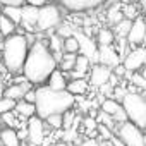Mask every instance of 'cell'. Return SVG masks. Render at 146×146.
I'll return each instance as SVG.
<instances>
[{
  "instance_id": "obj_15",
  "label": "cell",
  "mask_w": 146,
  "mask_h": 146,
  "mask_svg": "<svg viewBox=\"0 0 146 146\" xmlns=\"http://www.w3.org/2000/svg\"><path fill=\"white\" fill-rule=\"evenodd\" d=\"M28 91H31V84L28 81L21 83V84H11L9 88L4 90V98L14 100V102H21V100H24Z\"/></svg>"
},
{
  "instance_id": "obj_41",
  "label": "cell",
  "mask_w": 146,
  "mask_h": 146,
  "mask_svg": "<svg viewBox=\"0 0 146 146\" xmlns=\"http://www.w3.org/2000/svg\"><path fill=\"white\" fill-rule=\"evenodd\" d=\"M0 98H4V90H2V74H0Z\"/></svg>"
},
{
  "instance_id": "obj_33",
  "label": "cell",
  "mask_w": 146,
  "mask_h": 146,
  "mask_svg": "<svg viewBox=\"0 0 146 146\" xmlns=\"http://www.w3.org/2000/svg\"><path fill=\"white\" fill-rule=\"evenodd\" d=\"M131 81L134 83V86H137V88H141V90H144V91H146V79L139 74V72H136V74H132V76H131Z\"/></svg>"
},
{
  "instance_id": "obj_17",
  "label": "cell",
  "mask_w": 146,
  "mask_h": 146,
  "mask_svg": "<svg viewBox=\"0 0 146 146\" xmlns=\"http://www.w3.org/2000/svg\"><path fill=\"white\" fill-rule=\"evenodd\" d=\"M67 84H69V81H67L65 74L60 69H57L53 72L50 76V79H48V83H46V86L50 90H53V91H67Z\"/></svg>"
},
{
  "instance_id": "obj_46",
  "label": "cell",
  "mask_w": 146,
  "mask_h": 146,
  "mask_svg": "<svg viewBox=\"0 0 146 146\" xmlns=\"http://www.w3.org/2000/svg\"><path fill=\"white\" fill-rule=\"evenodd\" d=\"M2 38H4V36H2V35H0V40H2Z\"/></svg>"
},
{
  "instance_id": "obj_27",
  "label": "cell",
  "mask_w": 146,
  "mask_h": 146,
  "mask_svg": "<svg viewBox=\"0 0 146 146\" xmlns=\"http://www.w3.org/2000/svg\"><path fill=\"white\" fill-rule=\"evenodd\" d=\"M96 122L98 124H102V125H105V127H108L110 131H117V122L110 117V115H107V113H103L102 110H100V113H98V119H96Z\"/></svg>"
},
{
  "instance_id": "obj_22",
  "label": "cell",
  "mask_w": 146,
  "mask_h": 146,
  "mask_svg": "<svg viewBox=\"0 0 146 146\" xmlns=\"http://www.w3.org/2000/svg\"><path fill=\"white\" fill-rule=\"evenodd\" d=\"M16 112H17L19 115H23V117H26V119L29 120L31 117H35V115H36V105H33V103H28V102L21 100V102H17Z\"/></svg>"
},
{
  "instance_id": "obj_10",
  "label": "cell",
  "mask_w": 146,
  "mask_h": 146,
  "mask_svg": "<svg viewBox=\"0 0 146 146\" xmlns=\"http://www.w3.org/2000/svg\"><path fill=\"white\" fill-rule=\"evenodd\" d=\"M112 76H113L112 69H108L107 65H102V64H95L90 72V83L95 88H103L110 83Z\"/></svg>"
},
{
  "instance_id": "obj_7",
  "label": "cell",
  "mask_w": 146,
  "mask_h": 146,
  "mask_svg": "<svg viewBox=\"0 0 146 146\" xmlns=\"http://www.w3.org/2000/svg\"><path fill=\"white\" fill-rule=\"evenodd\" d=\"M127 72H132V74H136V72H139L143 67H146V48L144 46H137L134 50H131L127 53V57L124 58V64Z\"/></svg>"
},
{
  "instance_id": "obj_43",
  "label": "cell",
  "mask_w": 146,
  "mask_h": 146,
  "mask_svg": "<svg viewBox=\"0 0 146 146\" xmlns=\"http://www.w3.org/2000/svg\"><path fill=\"white\" fill-rule=\"evenodd\" d=\"M141 9H143L144 14H146V0H144V2H141Z\"/></svg>"
},
{
  "instance_id": "obj_36",
  "label": "cell",
  "mask_w": 146,
  "mask_h": 146,
  "mask_svg": "<svg viewBox=\"0 0 146 146\" xmlns=\"http://www.w3.org/2000/svg\"><path fill=\"white\" fill-rule=\"evenodd\" d=\"M24 102H28V103H36V90H31V91H28L26 93V96H24Z\"/></svg>"
},
{
  "instance_id": "obj_35",
  "label": "cell",
  "mask_w": 146,
  "mask_h": 146,
  "mask_svg": "<svg viewBox=\"0 0 146 146\" xmlns=\"http://www.w3.org/2000/svg\"><path fill=\"white\" fill-rule=\"evenodd\" d=\"M72 122H74V113L72 112H67V113H64V129H70L72 127Z\"/></svg>"
},
{
  "instance_id": "obj_16",
  "label": "cell",
  "mask_w": 146,
  "mask_h": 146,
  "mask_svg": "<svg viewBox=\"0 0 146 146\" xmlns=\"http://www.w3.org/2000/svg\"><path fill=\"white\" fill-rule=\"evenodd\" d=\"M38 17H40V9H36V7H33V5H28V4L23 7V21H21V23H23L29 31L36 28Z\"/></svg>"
},
{
  "instance_id": "obj_23",
  "label": "cell",
  "mask_w": 146,
  "mask_h": 146,
  "mask_svg": "<svg viewBox=\"0 0 146 146\" xmlns=\"http://www.w3.org/2000/svg\"><path fill=\"white\" fill-rule=\"evenodd\" d=\"M76 60H78V55H74V53H64L62 62L58 64L60 70L65 72V74L72 72V70H74V67H76Z\"/></svg>"
},
{
  "instance_id": "obj_45",
  "label": "cell",
  "mask_w": 146,
  "mask_h": 146,
  "mask_svg": "<svg viewBox=\"0 0 146 146\" xmlns=\"http://www.w3.org/2000/svg\"><path fill=\"white\" fill-rule=\"evenodd\" d=\"M0 16H2V9H0Z\"/></svg>"
},
{
  "instance_id": "obj_12",
  "label": "cell",
  "mask_w": 146,
  "mask_h": 146,
  "mask_svg": "<svg viewBox=\"0 0 146 146\" xmlns=\"http://www.w3.org/2000/svg\"><path fill=\"white\" fill-rule=\"evenodd\" d=\"M98 60L102 65H107L108 69H117L120 65V55L113 46H100Z\"/></svg>"
},
{
  "instance_id": "obj_28",
  "label": "cell",
  "mask_w": 146,
  "mask_h": 146,
  "mask_svg": "<svg viewBox=\"0 0 146 146\" xmlns=\"http://www.w3.org/2000/svg\"><path fill=\"white\" fill-rule=\"evenodd\" d=\"M64 52L65 53H78L79 52V41L76 36H70L67 40H64Z\"/></svg>"
},
{
  "instance_id": "obj_34",
  "label": "cell",
  "mask_w": 146,
  "mask_h": 146,
  "mask_svg": "<svg viewBox=\"0 0 146 146\" xmlns=\"http://www.w3.org/2000/svg\"><path fill=\"white\" fill-rule=\"evenodd\" d=\"M26 4L23 2V0H4L2 4H0V7H24Z\"/></svg>"
},
{
  "instance_id": "obj_8",
  "label": "cell",
  "mask_w": 146,
  "mask_h": 146,
  "mask_svg": "<svg viewBox=\"0 0 146 146\" xmlns=\"http://www.w3.org/2000/svg\"><path fill=\"white\" fill-rule=\"evenodd\" d=\"M26 129H28V143L41 146L43 141H45V122L40 117L35 115L28 120Z\"/></svg>"
},
{
  "instance_id": "obj_40",
  "label": "cell",
  "mask_w": 146,
  "mask_h": 146,
  "mask_svg": "<svg viewBox=\"0 0 146 146\" xmlns=\"http://www.w3.org/2000/svg\"><path fill=\"white\" fill-rule=\"evenodd\" d=\"M112 146H125V144H124V143H122V141H120L117 136H115V137L112 139Z\"/></svg>"
},
{
  "instance_id": "obj_19",
  "label": "cell",
  "mask_w": 146,
  "mask_h": 146,
  "mask_svg": "<svg viewBox=\"0 0 146 146\" xmlns=\"http://www.w3.org/2000/svg\"><path fill=\"white\" fill-rule=\"evenodd\" d=\"M0 143H2V146H19L21 139L17 136V131L4 127L2 131H0Z\"/></svg>"
},
{
  "instance_id": "obj_21",
  "label": "cell",
  "mask_w": 146,
  "mask_h": 146,
  "mask_svg": "<svg viewBox=\"0 0 146 146\" xmlns=\"http://www.w3.org/2000/svg\"><path fill=\"white\" fill-rule=\"evenodd\" d=\"M113 40H115V33L112 29H107V28H102L96 35V41L100 46H112Z\"/></svg>"
},
{
  "instance_id": "obj_18",
  "label": "cell",
  "mask_w": 146,
  "mask_h": 146,
  "mask_svg": "<svg viewBox=\"0 0 146 146\" xmlns=\"http://www.w3.org/2000/svg\"><path fill=\"white\" fill-rule=\"evenodd\" d=\"M88 90H90V81L86 79H72L67 84V91L72 96H83L88 93Z\"/></svg>"
},
{
  "instance_id": "obj_31",
  "label": "cell",
  "mask_w": 146,
  "mask_h": 146,
  "mask_svg": "<svg viewBox=\"0 0 146 146\" xmlns=\"http://www.w3.org/2000/svg\"><path fill=\"white\" fill-rule=\"evenodd\" d=\"M125 17H124V14H122V11H119V7H113V9H110L108 11V21L112 23V24H119L120 21H124Z\"/></svg>"
},
{
  "instance_id": "obj_44",
  "label": "cell",
  "mask_w": 146,
  "mask_h": 146,
  "mask_svg": "<svg viewBox=\"0 0 146 146\" xmlns=\"http://www.w3.org/2000/svg\"><path fill=\"white\" fill-rule=\"evenodd\" d=\"M28 146H36V144H31V143H28Z\"/></svg>"
},
{
  "instance_id": "obj_37",
  "label": "cell",
  "mask_w": 146,
  "mask_h": 146,
  "mask_svg": "<svg viewBox=\"0 0 146 146\" xmlns=\"http://www.w3.org/2000/svg\"><path fill=\"white\" fill-rule=\"evenodd\" d=\"M84 125L88 127V129H95V127H98V122L95 120V119H84Z\"/></svg>"
},
{
  "instance_id": "obj_3",
  "label": "cell",
  "mask_w": 146,
  "mask_h": 146,
  "mask_svg": "<svg viewBox=\"0 0 146 146\" xmlns=\"http://www.w3.org/2000/svg\"><path fill=\"white\" fill-rule=\"evenodd\" d=\"M29 48L31 46L26 35H14L11 38H5L2 43V52H0L5 70L11 74H23Z\"/></svg>"
},
{
  "instance_id": "obj_30",
  "label": "cell",
  "mask_w": 146,
  "mask_h": 146,
  "mask_svg": "<svg viewBox=\"0 0 146 146\" xmlns=\"http://www.w3.org/2000/svg\"><path fill=\"white\" fill-rule=\"evenodd\" d=\"M2 122L9 127V129H14V127H17V125H21L19 122H17V119H16V112H9V113H4L2 117Z\"/></svg>"
},
{
  "instance_id": "obj_9",
  "label": "cell",
  "mask_w": 146,
  "mask_h": 146,
  "mask_svg": "<svg viewBox=\"0 0 146 146\" xmlns=\"http://www.w3.org/2000/svg\"><path fill=\"white\" fill-rule=\"evenodd\" d=\"M102 112L107 113V115H110V117L117 122V125L127 122V113H125L122 103H119V102L113 100V98H107V100L102 102Z\"/></svg>"
},
{
  "instance_id": "obj_6",
  "label": "cell",
  "mask_w": 146,
  "mask_h": 146,
  "mask_svg": "<svg viewBox=\"0 0 146 146\" xmlns=\"http://www.w3.org/2000/svg\"><path fill=\"white\" fill-rule=\"evenodd\" d=\"M117 137L125 146H146L144 144V134L139 127H136L132 122H124L117 127Z\"/></svg>"
},
{
  "instance_id": "obj_32",
  "label": "cell",
  "mask_w": 146,
  "mask_h": 146,
  "mask_svg": "<svg viewBox=\"0 0 146 146\" xmlns=\"http://www.w3.org/2000/svg\"><path fill=\"white\" fill-rule=\"evenodd\" d=\"M52 129H62L64 127V115H52L45 120Z\"/></svg>"
},
{
  "instance_id": "obj_4",
  "label": "cell",
  "mask_w": 146,
  "mask_h": 146,
  "mask_svg": "<svg viewBox=\"0 0 146 146\" xmlns=\"http://www.w3.org/2000/svg\"><path fill=\"white\" fill-rule=\"evenodd\" d=\"M122 107L127 113V120L141 131H146V95L127 93L122 100Z\"/></svg>"
},
{
  "instance_id": "obj_11",
  "label": "cell",
  "mask_w": 146,
  "mask_h": 146,
  "mask_svg": "<svg viewBox=\"0 0 146 146\" xmlns=\"http://www.w3.org/2000/svg\"><path fill=\"white\" fill-rule=\"evenodd\" d=\"M60 5L69 12H86L100 7L102 2L100 0H64Z\"/></svg>"
},
{
  "instance_id": "obj_1",
  "label": "cell",
  "mask_w": 146,
  "mask_h": 146,
  "mask_svg": "<svg viewBox=\"0 0 146 146\" xmlns=\"http://www.w3.org/2000/svg\"><path fill=\"white\" fill-rule=\"evenodd\" d=\"M57 65L58 62L55 60L48 45L45 41H35L29 48L23 76L29 84H35L40 88V86H45V83H48L50 76L57 70Z\"/></svg>"
},
{
  "instance_id": "obj_13",
  "label": "cell",
  "mask_w": 146,
  "mask_h": 146,
  "mask_svg": "<svg viewBox=\"0 0 146 146\" xmlns=\"http://www.w3.org/2000/svg\"><path fill=\"white\" fill-rule=\"evenodd\" d=\"M76 38H78V41H79V52H81V55H84V57H88L90 60L91 58H96L98 60V46H96V43L88 36V35H83V33H76L74 35Z\"/></svg>"
},
{
  "instance_id": "obj_24",
  "label": "cell",
  "mask_w": 146,
  "mask_h": 146,
  "mask_svg": "<svg viewBox=\"0 0 146 146\" xmlns=\"http://www.w3.org/2000/svg\"><path fill=\"white\" fill-rule=\"evenodd\" d=\"M2 14L7 16L14 24H19L23 21V7H0Z\"/></svg>"
},
{
  "instance_id": "obj_26",
  "label": "cell",
  "mask_w": 146,
  "mask_h": 146,
  "mask_svg": "<svg viewBox=\"0 0 146 146\" xmlns=\"http://www.w3.org/2000/svg\"><path fill=\"white\" fill-rule=\"evenodd\" d=\"M131 28H132V21L125 17L124 21H120V23L115 26V33L119 35V38H125V36H129Z\"/></svg>"
},
{
  "instance_id": "obj_42",
  "label": "cell",
  "mask_w": 146,
  "mask_h": 146,
  "mask_svg": "<svg viewBox=\"0 0 146 146\" xmlns=\"http://www.w3.org/2000/svg\"><path fill=\"white\" fill-rule=\"evenodd\" d=\"M139 74H141V76L146 79V67H143V69H141V72H139Z\"/></svg>"
},
{
  "instance_id": "obj_39",
  "label": "cell",
  "mask_w": 146,
  "mask_h": 146,
  "mask_svg": "<svg viewBox=\"0 0 146 146\" xmlns=\"http://www.w3.org/2000/svg\"><path fill=\"white\" fill-rule=\"evenodd\" d=\"M125 72H127L125 67H124V65H119V67L115 69V76H122V74H125Z\"/></svg>"
},
{
  "instance_id": "obj_14",
  "label": "cell",
  "mask_w": 146,
  "mask_h": 146,
  "mask_svg": "<svg viewBox=\"0 0 146 146\" xmlns=\"http://www.w3.org/2000/svg\"><path fill=\"white\" fill-rule=\"evenodd\" d=\"M144 38H146V23H144V19L136 17L132 21V28H131L129 36H127V41L137 48V45H141L144 41Z\"/></svg>"
},
{
  "instance_id": "obj_20",
  "label": "cell",
  "mask_w": 146,
  "mask_h": 146,
  "mask_svg": "<svg viewBox=\"0 0 146 146\" xmlns=\"http://www.w3.org/2000/svg\"><path fill=\"white\" fill-rule=\"evenodd\" d=\"M16 26L17 24H14L7 16H4V14L0 16V35L4 36V40L16 35Z\"/></svg>"
},
{
  "instance_id": "obj_5",
  "label": "cell",
  "mask_w": 146,
  "mask_h": 146,
  "mask_svg": "<svg viewBox=\"0 0 146 146\" xmlns=\"http://www.w3.org/2000/svg\"><path fill=\"white\" fill-rule=\"evenodd\" d=\"M62 24V14L60 9L53 4H46L40 9V17L36 24V31H52Z\"/></svg>"
},
{
  "instance_id": "obj_25",
  "label": "cell",
  "mask_w": 146,
  "mask_h": 146,
  "mask_svg": "<svg viewBox=\"0 0 146 146\" xmlns=\"http://www.w3.org/2000/svg\"><path fill=\"white\" fill-rule=\"evenodd\" d=\"M48 48H50V52H52V53H62V50H64V38H62V36H58L57 33L50 35Z\"/></svg>"
},
{
  "instance_id": "obj_38",
  "label": "cell",
  "mask_w": 146,
  "mask_h": 146,
  "mask_svg": "<svg viewBox=\"0 0 146 146\" xmlns=\"http://www.w3.org/2000/svg\"><path fill=\"white\" fill-rule=\"evenodd\" d=\"M79 146H100V143H98V141H95V139H90V141H84V143H81Z\"/></svg>"
},
{
  "instance_id": "obj_29",
  "label": "cell",
  "mask_w": 146,
  "mask_h": 146,
  "mask_svg": "<svg viewBox=\"0 0 146 146\" xmlns=\"http://www.w3.org/2000/svg\"><path fill=\"white\" fill-rule=\"evenodd\" d=\"M17 107V102L14 100H9V98H0V117L4 113H9V112H14Z\"/></svg>"
},
{
  "instance_id": "obj_2",
  "label": "cell",
  "mask_w": 146,
  "mask_h": 146,
  "mask_svg": "<svg viewBox=\"0 0 146 146\" xmlns=\"http://www.w3.org/2000/svg\"><path fill=\"white\" fill-rule=\"evenodd\" d=\"M36 117L46 120L52 115H64L76 105V96L69 91H53L46 84L36 88Z\"/></svg>"
}]
</instances>
